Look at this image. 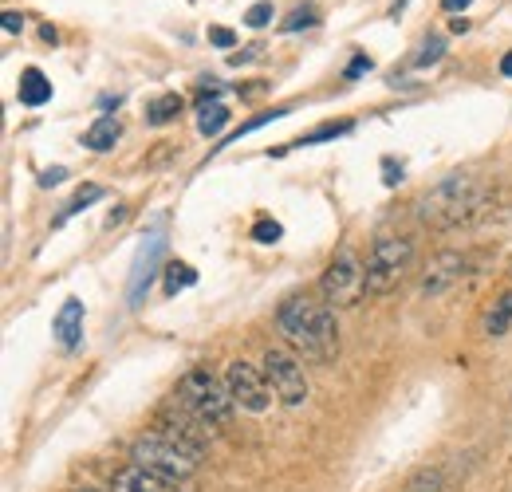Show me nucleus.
Instances as JSON below:
<instances>
[{
  "label": "nucleus",
  "mask_w": 512,
  "mask_h": 492,
  "mask_svg": "<svg viewBox=\"0 0 512 492\" xmlns=\"http://www.w3.org/2000/svg\"><path fill=\"white\" fill-rule=\"evenodd\" d=\"M276 327L280 335L304 355L327 363L339 355V323H335V308H327L312 296H288L280 311H276Z\"/></svg>",
  "instance_id": "nucleus-1"
},
{
  "label": "nucleus",
  "mask_w": 512,
  "mask_h": 492,
  "mask_svg": "<svg viewBox=\"0 0 512 492\" xmlns=\"http://www.w3.org/2000/svg\"><path fill=\"white\" fill-rule=\"evenodd\" d=\"M489 189L473 174H449L438 185H430L418 201H414V217L430 229H457L469 225L473 217H481Z\"/></svg>",
  "instance_id": "nucleus-2"
},
{
  "label": "nucleus",
  "mask_w": 512,
  "mask_h": 492,
  "mask_svg": "<svg viewBox=\"0 0 512 492\" xmlns=\"http://www.w3.org/2000/svg\"><path fill=\"white\" fill-rule=\"evenodd\" d=\"M178 402H182L186 410H193L205 426H225V422L233 418V410H237L229 386H225L217 374H209V367H190L182 374V382H178Z\"/></svg>",
  "instance_id": "nucleus-3"
},
{
  "label": "nucleus",
  "mask_w": 512,
  "mask_h": 492,
  "mask_svg": "<svg viewBox=\"0 0 512 492\" xmlns=\"http://www.w3.org/2000/svg\"><path fill=\"white\" fill-rule=\"evenodd\" d=\"M414 256H418V248L410 237H379L367 252V292L371 296L394 292L410 276Z\"/></svg>",
  "instance_id": "nucleus-4"
},
{
  "label": "nucleus",
  "mask_w": 512,
  "mask_h": 492,
  "mask_svg": "<svg viewBox=\"0 0 512 492\" xmlns=\"http://www.w3.org/2000/svg\"><path fill=\"white\" fill-rule=\"evenodd\" d=\"M197 457H201V453H193L186 445L162 437V433H146V437H138V441L130 445V461H134V465H142V469H150V473H158V477H170V481H178V485L190 481L193 473H197Z\"/></svg>",
  "instance_id": "nucleus-5"
},
{
  "label": "nucleus",
  "mask_w": 512,
  "mask_h": 492,
  "mask_svg": "<svg viewBox=\"0 0 512 492\" xmlns=\"http://www.w3.org/2000/svg\"><path fill=\"white\" fill-rule=\"evenodd\" d=\"M320 296L327 308H355L367 296V264L351 248H339L320 276Z\"/></svg>",
  "instance_id": "nucleus-6"
},
{
  "label": "nucleus",
  "mask_w": 512,
  "mask_h": 492,
  "mask_svg": "<svg viewBox=\"0 0 512 492\" xmlns=\"http://www.w3.org/2000/svg\"><path fill=\"white\" fill-rule=\"evenodd\" d=\"M264 378L272 386V394L284 402V406H304L308 402V374L300 367V359L284 347H268L264 351Z\"/></svg>",
  "instance_id": "nucleus-7"
},
{
  "label": "nucleus",
  "mask_w": 512,
  "mask_h": 492,
  "mask_svg": "<svg viewBox=\"0 0 512 492\" xmlns=\"http://www.w3.org/2000/svg\"><path fill=\"white\" fill-rule=\"evenodd\" d=\"M225 386H229L233 402L241 410H249V414H264L272 406V386L264 378V367H253V363L237 359V363L225 367Z\"/></svg>",
  "instance_id": "nucleus-8"
},
{
  "label": "nucleus",
  "mask_w": 512,
  "mask_h": 492,
  "mask_svg": "<svg viewBox=\"0 0 512 492\" xmlns=\"http://www.w3.org/2000/svg\"><path fill=\"white\" fill-rule=\"evenodd\" d=\"M158 433L170 437V441H178V445H186V449H193V453H201V449L213 441L209 426H205L193 410H186L178 398H174L170 406L158 410Z\"/></svg>",
  "instance_id": "nucleus-9"
},
{
  "label": "nucleus",
  "mask_w": 512,
  "mask_h": 492,
  "mask_svg": "<svg viewBox=\"0 0 512 492\" xmlns=\"http://www.w3.org/2000/svg\"><path fill=\"white\" fill-rule=\"evenodd\" d=\"M162 252H166V237H162V225H158L150 237H142L138 256H134V268H130V280H127V304L130 308H138V304L146 300V292H150V284H154V276H158Z\"/></svg>",
  "instance_id": "nucleus-10"
},
{
  "label": "nucleus",
  "mask_w": 512,
  "mask_h": 492,
  "mask_svg": "<svg viewBox=\"0 0 512 492\" xmlns=\"http://www.w3.org/2000/svg\"><path fill=\"white\" fill-rule=\"evenodd\" d=\"M465 268H469V260L461 252H453V248L434 252L430 264H426V272H422V296H446L453 284H461Z\"/></svg>",
  "instance_id": "nucleus-11"
},
{
  "label": "nucleus",
  "mask_w": 512,
  "mask_h": 492,
  "mask_svg": "<svg viewBox=\"0 0 512 492\" xmlns=\"http://www.w3.org/2000/svg\"><path fill=\"white\" fill-rule=\"evenodd\" d=\"M111 492H178V481H170V477H158V473H150V469H142V465H123L115 477H111Z\"/></svg>",
  "instance_id": "nucleus-12"
},
{
  "label": "nucleus",
  "mask_w": 512,
  "mask_h": 492,
  "mask_svg": "<svg viewBox=\"0 0 512 492\" xmlns=\"http://www.w3.org/2000/svg\"><path fill=\"white\" fill-rule=\"evenodd\" d=\"M52 331H56V339H60L64 351H75V347H79V339H83V304H79L75 296L64 300V308L56 315Z\"/></svg>",
  "instance_id": "nucleus-13"
},
{
  "label": "nucleus",
  "mask_w": 512,
  "mask_h": 492,
  "mask_svg": "<svg viewBox=\"0 0 512 492\" xmlns=\"http://www.w3.org/2000/svg\"><path fill=\"white\" fill-rule=\"evenodd\" d=\"M52 99V83L40 67H24L20 71V103L24 107H44Z\"/></svg>",
  "instance_id": "nucleus-14"
},
{
  "label": "nucleus",
  "mask_w": 512,
  "mask_h": 492,
  "mask_svg": "<svg viewBox=\"0 0 512 492\" xmlns=\"http://www.w3.org/2000/svg\"><path fill=\"white\" fill-rule=\"evenodd\" d=\"M119 134H123L119 119L103 115V119H95V123L87 126V134H83V146H87V150H95V154H103V150H111V146L119 142Z\"/></svg>",
  "instance_id": "nucleus-15"
},
{
  "label": "nucleus",
  "mask_w": 512,
  "mask_h": 492,
  "mask_svg": "<svg viewBox=\"0 0 512 492\" xmlns=\"http://www.w3.org/2000/svg\"><path fill=\"white\" fill-rule=\"evenodd\" d=\"M229 119H233V115H229V107H225V103H217V99L197 107V130H201L205 138H217V134L229 126Z\"/></svg>",
  "instance_id": "nucleus-16"
},
{
  "label": "nucleus",
  "mask_w": 512,
  "mask_h": 492,
  "mask_svg": "<svg viewBox=\"0 0 512 492\" xmlns=\"http://www.w3.org/2000/svg\"><path fill=\"white\" fill-rule=\"evenodd\" d=\"M509 327H512V292H505V296H497V304L485 315V335L489 339H501V335H509Z\"/></svg>",
  "instance_id": "nucleus-17"
},
{
  "label": "nucleus",
  "mask_w": 512,
  "mask_h": 492,
  "mask_svg": "<svg viewBox=\"0 0 512 492\" xmlns=\"http://www.w3.org/2000/svg\"><path fill=\"white\" fill-rule=\"evenodd\" d=\"M182 115V95H158L150 107H146V123L150 126H166Z\"/></svg>",
  "instance_id": "nucleus-18"
},
{
  "label": "nucleus",
  "mask_w": 512,
  "mask_h": 492,
  "mask_svg": "<svg viewBox=\"0 0 512 492\" xmlns=\"http://www.w3.org/2000/svg\"><path fill=\"white\" fill-rule=\"evenodd\" d=\"M193 280H197V272H193L190 264H182V260L166 264V296H178L182 288H190Z\"/></svg>",
  "instance_id": "nucleus-19"
},
{
  "label": "nucleus",
  "mask_w": 512,
  "mask_h": 492,
  "mask_svg": "<svg viewBox=\"0 0 512 492\" xmlns=\"http://www.w3.org/2000/svg\"><path fill=\"white\" fill-rule=\"evenodd\" d=\"M99 197H103V189H99V185H83V189H79V193H75V197L67 201V209H64V213H60V225H64L67 217H75V213H83L87 205H95Z\"/></svg>",
  "instance_id": "nucleus-20"
},
{
  "label": "nucleus",
  "mask_w": 512,
  "mask_h": 492,
  "mask_svg": "<svg viewBox=\"0 0 512 492\" xmlns=\"http://www.w3.org/2000/svg\"><path fill=\"white\" fill-rule=\"evenodd\" d=\"M402 492H442V473L438 469H422V473L410 477V485Z\"/></svg>",
  "instance_id": "nucleus-21"
},
{
  "label": "nucleus",
  "mask_w": 512,
  "mask_h": 492,
  "mask_svg": "<svg viewBox=\"0 0 512 492\" xmlns=\"http://www.w3.org/2000/svg\"><path fill=\"white\" fill-rule=\"evenodd\" d=\"M300 28H316V12H312V8H296V12L280 24V32H300Z\"/></svg>",
  "instance_id": "nucleus-22"
},
{
  "label": "nucleus",
  "mask_w": 512,
  "mask_h": 492,
  "mask_svg": "<svg viewBox=\"0 0 512 492\" xmlns=\"http://www.w3.org/2000/svg\"><path fill=\"white\" fill-rule=\"evenodd\" d=\"M280 233H284V229H280L276 221H268V217H264V221H256L253 241H260V245H276V241H280Z\"/></svg>",
  "instance_id": "nucleus-23"
},
{
  "label": "nucleus",
  "mask_w": 512,
  "mask_h": 492,
  "mask_svg": "<svg viewBox=\"0 0 512 492\" xmlns=\"http://www.w3.org/2000/svg\"><path fill=\"white\" fill-rule=\"evenodd\" d=\"M351 126L347 123H339V126H320V130H312V134H304L296 146H312V142H323V138H339V134H347Z\"/></svg>",
  "instance_id": "nucleus-24"
},
{
  "label": "nucleus",
  "mask_w": 512,
  "mask_h": 492,
  "mask_svg": "<svg viewBox=\"0 0 512 492\" xmlns=\"http://www.w3.org/2000/svg\"><path fill=\"white\" fill-rule=\"evenodd\" d=\"M268 20H272V4H268V0H260V4H253V8L245 12V24H249V28H264Z\"/></svg>",
  "instance_id": "nucleus-25"
},
{
  "label": "nucleus",
  "mask_w": 512,
  "mask_h": 492,
  "mask_svg": "<svg viewBox=\"0 0 512 492\" xmlns=\"http://www.w3.org/2000/svg\"><path fill=\"white\" fill-rule=\"evenodd\" d=\"M442 52H446V44H442V40H430V44H426V52L418 56V67H426V63H438V60H442Z\"/></svg>",
  "instance_id": "nucleus-26"
},
{
  "label": "nucleus",
  "mask_w": 512,
  "mask_h": 492,
  "mask_svg": "<svg viewBox=\"0 0 512 492\" xmlns=\"http://www.w3.org/2000/svg\"><path fill=\"white\" fill-rule=\"evenodd\" d=\"M209 40H213L217 48H233V44H237V36H233L229 28H209Z\"/></svg>",
  "instance_id": "nucleus-27"
},
{
  "label": "nucleus",
  "mask_w": 512,
  "mask_h": 492,
  "mask_svg": "<svg viewBox=\"0 0 512 492\" xmlns=\"http://www.w3.org/2000/svg\"><path fill=\"white\" fill-rule=\"evenodd\" d=\"M363 71H371V60H367V56H355L351 67H347V79H355V75H363Z\"/></svg>",
  "instance_id": "nucleus-28"
},
{
  "label": "nucleus",
  "mask_w": 512,
  "mask_h": 492,
  "mask_svg": "<svg viewBox=\"0 0 512 492\" xmlns=\"http://www.w3.org/2000/svg\"><path fill=\"white\" fill-rule=\"evenodd\" d=\"M67 178L64 166H56V170H44V178H40V185H60Z\"/></svg>",
  "instance_id": "nucleus-29"
},
{
  "label": "nucleus",
  "mask_w": 512,
  "mask_h": 492,
  "mask_svg": "<svg viewBox=\"0 0 512 492\" xmlns=\"http://www.w3.org/2000/svg\"><path fill=\"white\" fill-rule=\"evenodd\" d=\"M24 28V16L20 12H4V32H20Z\"/></svg>",
  "instance_id": "nucleus-30"
},
{
  "label": "nucleus",
  "mask_w": 512,
  "mask_h": 492,
  "mask_svg": "<svg viewBox=\"0 0 512 492\" xmlns=\"http://www.w3.org/2000/svg\"><path fill=\"white\" fill-rule=\"evenodd\" d=\"M383 166H386V178H383L386 185H398V182H402V166H398V170H394V162H383Z\"/></svg>",
  "instance_id": "nucleus-31"
},
{
  "label": "nucleus",
  "mask_w": 512,
  "mask_h": 492,
  "mask_svg": "<svg viewBox=\"0 0 512 492\" xmlns=\"http://www.w3.org/2000/svg\"><path fill=\"white\" fill-rule=\"evenodd\" d=\"M469 4H473V0H442V8H446V12H457V8H469Z\"/></svg>",
  "instance_id": "nucleus-32"
},
{
  "label": "nucleus",
  "mask_w": 512,
  "mask_h": 492,
  "mask_svg": "<svg viewBox=\"0 0 512 492\" xmlns=\"http://www.w3.org/2000/svg\"><path fill=\"white\" fill-rule=\"evenodd\" d=\"M123 217H127V209H123V205H119V209H115V213H111V217H107V225H119V221H123Z\"/></svg>",
  "instance_id": "nucleus-33"
},
{
  "label": "nucleus",
  "mask_w": 512,
  "mask_h": 492,
  "mask_svg": "<svg viewBox=\"0 0 512 492\" xmlns=\"http://www.w3.org/2000/svg\"><path fill=\"white\" fill-rule=\"evenodd\" d=\"M501 75H512V52H505V60H501Z\"/></svg>",
  "instance_id": "nucleus-34"
},
{
  "label": "nucleus",
  "mask_w": 512,
  "mask_h": 492,
  "mask_svg": "<svg viewBox=\"0 0 512 492\" xmlns=\"http://www.w3.org/2000/svg\"><path fill=\"white\" fill-rule=\"evenodd\" d=\"M75 492H103V489H75Z\"/></svg>",
  "instance_id": "nucleus-35"
}]
</instances>
